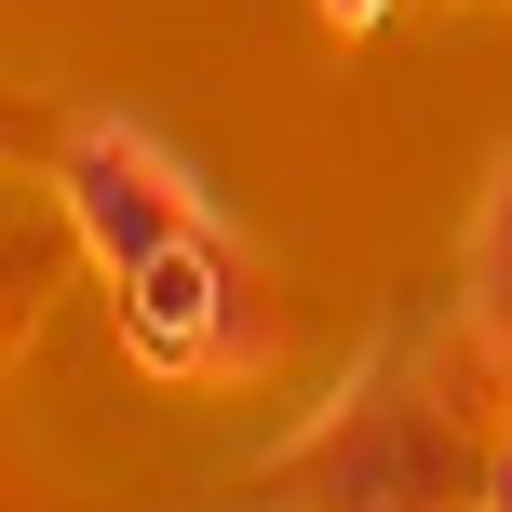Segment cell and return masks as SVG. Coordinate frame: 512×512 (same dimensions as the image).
Here are the masks:
<instances>
[{
	"mask_svg": "<svg viewBox=\"0 0 512 512\" xmlns=\"http://www.w3.org/2000/svg\"><path fill=\"white\" fill-rule=\"evenodd\" d=\"M445 499H459V418L418 378V351H378L283 445V512H445Z\"/></svg>",
	"mask_w": 512,
	"mask_h": 512,
	"instance_id": "obj_1",
	"label": "cell"
},
{
	"mask_svg": "<svg viewBox=\"0 0 512 512\" xmlns=\"http://www.w3.org/2000/svg\"><path fill=\"white\" fill-rule=\"evenodd\" d=\"M54 203H68V230L95 243V270L108 283H135L149 256H176V243H203L216 216H203V189H189V162L176 149H149L135 122H68V149H54Z\"/></svg>",
	"mask_w": 512,
	"mask_h": 512,
	"instance_id": "obj_2",
	"label": "cell"
},
{
	"mask_svg": "<svg viewBox=\"0 0 512 512\" xmlns=\"http://www.w3.org/2000/svg\"><path fill=\"white\" fill-rule=\"evenodd\" d=\"M122 351L149 364V378H230V364L270 351V310H243V283H230V243H176V256H149V270L122 283Z\"/></svg>",
	"mask_w": 512,
	"mask_h": 512,
	"instance_id": "obj_3",
	"label": "cell"
},
{
	"mask_svg": "<svg viewBox=\"0 0 512 512\" xmlns=\"http://www.w3.org/2000/svg\"><path fill=\"white\" fill-rule=\"evenodd\" d=\"M472 337L512 351V162L486 176V203H472Z\"/></svg>",
	"mask_w": 512,
	"mask_h": 512,
	"instance_id": "obj_4",
	"label": "cell"
},
{
	"mask_svg": "<svg viewBox=\"0 0 512 512\" xmlns=\"http://www.w3.org/2000/svg\"><path fill=\"white\" fill-rule=\"evenodd\" d=\"M472 512H512V432H499V459H486V486H472Z\"/></svg>",
	"mask_w": 512,
	"mask_h": 512,
	"instance_id": "obj_5",
	"label": "cell"
},
{
	"mask_svg": "<svg viewBox=\"0 0 512 512\" xmlns=\"http://www.w3.org/2000/svg\"><path fill=\"white\" fill-rule=\"evenodd\" d=\"M324 14H337V27H364V14H391V0H324Z\"/></svg>",
	"mask_w": 512,
	"mask_h": 512,
	"instance_id": "obj_6",
	"label": "cell"
}]
</instances>
